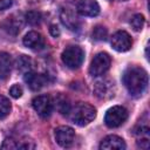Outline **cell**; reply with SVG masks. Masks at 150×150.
Masks as SVG:
<instances>
[{
	"label": "cell",
	"instance_id": "1",
	"mask_svg": "<svg viewBox=\"0 0 150 150\" xmlns=\"http://www.w3.org/2000/svg\"><path fill=\"white\" fill-rule=\"evenodd\" d=\"M123 84L131 96H141L148 86V73L137 66L127 68L122 75Z\"/></svg>",
	"mask_w": 150,
	"mask_h": 150
},
{
	"label": "cell",
	"instance_id": "2",
	"mask_svg": "<svg viewBox=\"0 0 150 150\" xmlns=\"http://www.w3.org/2000/svg\"><path fill=\"white\" fill-rule=\"evenodd\" d=\"M68 118L76 125L84 127L89 124L96 117V109L86 102H79L75 105H71L68 114Z\"/></svg>",
	"mask_w": 150,
	"mask_h": 150
},
{
	"label": "cell",
	"instance_id": "3",
	"mask_svg": "<svg viewBox=\"0 0 150 150\" xmlns=\"http://www.w3.org/2000/svg\"><path fill=\"white\" fill-rule=\"evenodd\" d=\"M62 62L70 69H77L81 67L84 60V52L81 47L71 45L64 48L61 55Z\"/></svg>",
	"mask_w": 150,
	"mask_h": 150
},
{
	"label": "cell",
	"instance_id": "4",
	"mask_svg": "<svg viewBox=\"0 0 150 150\" xmlns=\"http://www.w3.org/2000/svg\"><path fill=\"white\" fill-rule=\"evenodd\" d=\"M128 118V110L122 105H114L107 110L104 123L109 128H117L122 125Z\"/></svg>",
	"mask_w": 150,
	"mask_h": 150
},
{
	"label": "cell",
	"instance_id": "5",
	"mask_svg": "<svg viewBox=\"0 0 150 150\" xmlns=\"http://www.w3.org/2000/svg\"><path fill=\"white\" fill-rule=\"evenodd\" d=\"M111 64V57L108 53L101 52L94 56L91 63L89 66V74L91 76H101L103 75Z\"/></svg>",
	"mask_w": 150,
	"mask_h": 150
},
{
	"label": "cell",
	"instance_id": "6",
	"mask_svg": "<svg viewBox=\"0 0 150 150\" xmlns=\"http://www.w3.org/2000/svg\"><path fill=\"white\" fill-rule=\"evenodd\" d=\"M32 105L38 115L42 118H47L52 115L53 111V100L49 95H38L33 98Z\"/></svg>",
	"mask_w": 150,
	"mask_h": 150
},
{
	"label": "cell",
	"instance_id": "7",
	"mask_svg": "<svg viewBox=\"0 0 150 150\" xmlns=\"http://www.w3.org/2000/svg\"><path fill=\"white\" fill-rule=\"evenodd\" d=\"M60 20L70 30H77L80 27V19L77 16L76 9L70 6H64L60 11Z\"/></svg>",
	"mask_w": 150,
	"mask_h": 150
},
{
	"label": "cell",
	"instance_id": "8",
	"mask_svg": "<svg viewBox=\"0 0 150 150\" xmlns=\"http://www.w3.org/2000/svg\"><path fill=\"white\" fill-rule=\"evenodd\" d=\"M55 141L62 148H69L75 139V131L68 125H60L55 129Z\"/></svg>",
	"mask_w": 150,
	"mask_h": 150
},
{
	"label": "cell",
	"instance_id": "9",
	"mask_svg": "<svg viewBox=\"0 0 150 150\" xmlns=\"http://www.w3.org/2000/svg\"><path fill=\"white\" fill-rule=\"evenodd\" d=\"M111 47L116 50V52H127L131 48L132 46V40L131 36L129 35V33H127L125 30H118L116 32L110 40Z\"/></svg>",
	"mask_w": 150,
	"mask_h": 150
},
{
	"label": "cell",
	"instance_id": "10",
	"mask_svg": "<svg viewBox=\"0 0 150 150\" xmlns=\"http://www.w3.org/2000/svg\"><path fill=\"white\" fill-rule=\"evenodd\" d=\"M94 94L96 97H98L101 100H108V98L114 97V95H115L114 82L108 79L97 81L94 86Z\"/></svg>",
	"mask_w": 150,
	"mask_h": 150
},
{
	"label": "cell",
	"instance_id": "11",
	"mask_svg": "<svg viewBox=\"0 0 150 150\" xmlns=\"http://www.w3.org/2000/svg\"><path fill=\"white\" fill-rule=\"evenodd\" d=\"M75 9L83 16H96L100 13V6L96 0H74Z\"/></svg>",
	"mask_w": 150,
	"mask_h": 150
},
{
	"label": "cell",
	"instance_id": "12",
	"mask_svg": "<svg viewBox=\"0 0 150 150\" xmlns=\"http://www.w3.org/2000/svg\"><path fill=\"white\" fill-rule=\"evenodd\" d=\"M23 81L33 91H38L48 83V76H46L45 74H39L30 70L28 73H25Z\"/></svg>",
	"mask_w": 150,
	"mask_h": 150
},
{
	"label": "cell",
	"instance_id": "13",
	"mask_svg": "<svg viewBox=\"0 0 150 150\" xmlns=\"http://www.w3.org/2000/svg\"><path fill=\"white\" fill-rule=\"evenodd\" d=\"M23 45L32 50H41L45 48L46 41H45V38L40 33L35 30H30L23 38Z\"/></svg>",
	"mask_w": 150,
	"mask_h": 150
},
{
	"label": "cell",
	"instance_id": "14",
	"mask_svg": "<svg viewBox=\"0 0 150 150\" xmlns=\"http://www.w3.org/2000/svg\"><path fill=\"white\" fill-rule=\"evenodd\" d=\"M127 148L123 138L116 135H109L104 137L100 144V149L104 150H124Z\"/></svg>",
	"mask_w": 150,
	"mask_h": 150
},
{
	"label": "cell",
	"instance_id": "15",
	"mask_svg": "<svg viewBox=\"0 0 150 150\" xmlns=\"http://www.w3.org/2000/svg\"><path fill=\"white\" fill-rule=\"evenodd\" d=\"M12 70V57L8 53H0V80H5L9 76Z\"/></svg>",
	"mask_w": 150,
	"mask_h": 150
},
{
	"label": "cell",
	"instance_id": "16",
	"mask_svg": "<svg viewBox=\"0 0 150 150\" xmlns=\"http://www.w3.org/2000/svg\"><path fill=\"white\" fill-rule=\"evenodd\" d=\"M53 100V107H55L62 115H67L71 104L69 102V98L62 94H57L54 97H52Z\"/></svg>",
	"mask_w": 150,
	"mask_h": 150
},
{
	"label": "cell",
	"instance_id": "17",
	"mask_svg": "<svg viewBox=\"0 0 150 150\" xmlns=\"http://www.w3.org/2000/svg\"><path fill=\"white\" fill-rule=\"evenodd\" d=\"M2 27L9 34H18L20 32L21 27H22V22H21V20L19 18H15L14 15H12V16H8L4 21Z\"/></svg>",
	"mask_w": 150,
	"mask_h": 150
},
{
	"label": "cell",
	"instance_id": "18",
	"mask_svg": "<svg viewBox=\"0 0 150 150\" xmlns=\"http://www.w3.org/2000/svg\"><path fill=\"white\" fill-rule=\"evenodd\" d=\"M32 67H33L32 60L28 56H26V55H21L16 60V68H18V70H20L23 74L30 71L32 70Z\"/></svg>",
	"mask_w": 150,
	"mask_h": 150
},
{
	"label": "cell",
	"instance_id": "19",
	"mask_svg": "<svg viewBox=\"0 0 150 150\" xmlns=\"http://www.w3.org/2000/svg\"><path fill=\"white\" fill-rule=\"evenodd\" d=\"M11 110H12V105H11L9 100L6 96L0 95V120L7 117Z\"/></svg>",
	"mask_w": 150,
	"mask_h": 150
},
{
	"label": "cell",
	"instance_id": "20",
	"mask_svg": "<svg viewBox=\"0 0 150 150\" xmlns=\"http://www.w3.org/2000/svg\"><path fill=\"white\" fill-rule=\"evenodd\" d=\"M108 38V30L103 26H96L93 29V39L96 41H105Z\"/></svg>",
	"mask_w": 150,
	"mask_h": 150
},
{
	"label": "cell",
	"instance_id": "21",
	"mask_svg": "<svg viewBox=\"0 0 150 150\" xmlns=\"http://www.w3.org/2000/svg\"><path fill=\"white\" fill-rule=\"evenodd\" d=\"M25 19L26 21L29 23V25H33V26H36L41 22V13L38 12V11H29L26 15H25Z\"/></svg>",
	"mask_w": 150,
	"mask_h": 150
},
{
	"label": "cell",
	"instance_id": "22",
	"mask_svg": "<svg viewBox=\"0 0 150 150\" xmlns=\"http://www.w3.org/2000/svg\"><path fill=\"white\" fill-rule=\"evenodd\" d=\"M130 25L131 27L136 30V32H139L142 30L143 26H144V16L142 14H135L131 20H130Z\"/></svg>",
	"mask_w": 150,
	"mask_h": 150
},
{
	"label": "cell",
	"instance_id": "23",
	"mask_svg": "<svg viewBox=\"0 0 150 150\" xmlns=\"http://www.w3.org/2000/svg\"><path fill=\"white\" fill-rule=\"evenodd\" d=\"M18 143H19V141H16V139L9 137V138H6V139L2 142L1 148H2V149H18Z\"/></svg>",
	"mask_w": 150,
	"mask_h": 150
},
{
	"label": "cell",
	"instance_id": "24",
	"mask_svg": "<svg viewBox=\"0 0 150 150\" xmlns=\"http://www.w3.org/2000/svg\"><path fill=\"white\" fill-rule=\"evenodd\" d=\"M22 93H23V90H22V87H21L20 84H13V86L11 87V89H9V94H11V96L14 97V98L21 97Z\"/></svg>",
	"mask_w": 150,
	"mask_h": 150
},
{
	"label": "cell",
	"instance_id": "25",
	"mask_svg": "<svg viewBox=\"0 0 150 150\" xmlns=\"http://www.w3.org/2000/svg\"><path fill=\"white\" fill-rule=\"evenodd\" d=\"M12 4H13V0H0V11L9 8Z\"/></svg>",
	"mask_w": 150,
	"mask_h": 150
},
{
	"label": "cell",
	"instance_id": "26",
	"mask_svg": "<svg viewBox=\"0 0 150 150\" xmlns=\"http://www.w3.org/2000/svg\"><path fill=\"white\" fill-rule=\"evenodd\" d=\"M49 33L52 34V36L57 38V36L60 35V29H59V27H57L56 25H52L50 28H49Z\"/></svg>",
	"mask_w": 150,
	"mask_h": 150
},
{
	"label": "cell",
	"instance_id": "27",
	"mask_svg": "<svg viewBox=\"0 0 150 150\" xmlns=\"http://www.w3.org/2000/svg\"><path fill=\"white\" fill-rule=\"evenodd\" d=\"M110 1H112V0H110ZM115 1H127V0H115Z\"/></svg>",
	"mask_w": 150,
	"mask_h": 150
}]
</instances>
